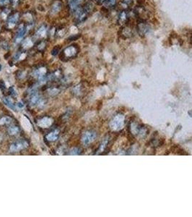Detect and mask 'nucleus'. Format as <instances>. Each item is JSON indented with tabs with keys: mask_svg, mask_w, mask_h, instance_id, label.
Listing matches in <instances>:
<instances>
[{
	"mask_svg": "<svg viewBox=\"0 0 192 217\" xmlns=\"http://www.w3.org/2000/svg\"><path fill=\"white\" fill-rule=\"evenodd\" d=\"M134 13L139 21H146L150 17V13L145 7L142 5L136 7L134 10Z\"/></svg>",
	"mask_w": 192,
	"mask_h": 217,
	"instance_id": "nucleus-1",
	"label": "nucleus"
},
{
	"mask_svg": "<svg viewBox=\"0 0 192 217\" xmlns=\"http://www.w3.org/2000/svg\"><path fill=\"white\" fill-rule=\"evenodd\" d=\"M137 30L138 34L141 37H144L148 33L150 30V25L147 24L146 21H139L137 25Z\"/></svg>",
	"mask_w": 192,
	"mask_h": 217,
	"instance_id": "nucleus-2",
	"label": "nucleus"
},
{
	"mask_svg": "<svg viewBox=\"0 0 192 217\" xmlns=\"http://www.w3.org/2000/svg\"><path fill=\"white\" fill-rule=\"evenodd\" d=\"M123 121L124 120H123V116H122V115H117L111 122V124H110L111 128L113 130H119L122 128V126H123V123H124Z\"/></svg>",
	"mask_w": 192,
	"mask_h": 217,
	"instance_id": "nucleus-3",
	"label": "nucleus"
},
{
	"mask_svg": "<svg viewBox=\"0 0 192 217\" xmlns=\"http://www.w3.org/2000/svg\"><path fill=\"white\" fill-rule=\"evenodd\" d=\"M88 15L89 14L85 11L84 7H78L75 10V20L79 23L85 21Z\"/></svg>",
	"mask_w": 192,
	"mask_h": 217,
	"instance_id": "nucleus-4",
	"label": "nucleus"
},
{
	"mask_svg": "<svg viewBox=\"0 0 192 217\" xmlns=\"http://www.w3.org/2000/svg\"><path fill=\"white\" fill-rule=\"evenodd\" d=\"M28 146V143L25 140H18L17 142H15L10 146V151L11 152H17L20 151V150L25 149Z\"/></svg>",
	"mask_w": 192,
	"mask_h": 217,
	"instance_id": "nucleus-5",
	"label": "nucleus"
},
{
	"mask_svg": "<svg viewBox=\"0 0 192 217\" xmlns=\"http://www.w3.org/2000/svg\"><path fill=\"white\" fill-rule=\"evenodd\" d=\"M96 138V133L92 131H87L84 132L82 138V141L84 146H88L90 143L93 142Z\"/></svg>",
	"mask_w": 192,
	"mask_h": 217,
	"instance_id": "nucleus-6",
	"label": "nucleus"
},
{
	"mask_svg": "<svg viewBox=\"0 0 192 217\" xmlns=\"http://www.w3.org/2000/svg\"><path fill=\"white\" fill-rule=\"evenodd\" d=\"M133 34V29L131 26L129 25H123L121 28L120 31H119V35L123 39H127V38H130L132 37Z\"/></svg>",
	"mask_w": 192,
	"mask_h": 217,
	"instance_id": "nucleus-7",
	"label": "nucleus"
},
{
	"mask_svg": "<svg viewBox=\"0 0 192 217\" xmlns=\"http://www.w3.org/2000/svg\"><path fill=\"white\" fill-rule=\"evenodd\" d=\"M129 20V15L127 10H121L118 16V23L120 25H125Z\"/></svg>",
	"mask_w": 192,
	"mask_h": 217,
	"instance_id": "nucleus-8",
	"label": "nucleus"
},
{
	"mask_svg": "<svg viewBox=\"0 0 192 217\" xmlns=\"http://www.w3.org/2000/svg\"><path fill=\"white\" fill-rule=\"evenodd\" d=\"M130 128H131V133L134 134L135 135H144L146 134V130L137 124L131 125Z\"/></svg>",
	"mask_w": 192,
	"mask_h": 217,
	"instance_id": "nucleus-9",
	"label": "nucleus"
},
{
	"mask_svg": "<svg viewBox=\"0 0 192 217\" xmlns=\"http://www.w3.org/2000/svg\"><path fill=\"white\" fill-rule=\"evenodd\" d=\"M53 123V120L49 117H44L41 120H38V125L43 128H49Z\"/></svg>",
	"mask_w": 192,
	"mask_h": 217,
	"instance_id": "nucleus-10",
	"label": "nucleus"
},
{
	"mask_svg": "<svg viewBox=\"0 0 192 217\" xmlns=\"http://www.w3.org/2000/svg\"><path fill=\"white\" fill-rule=\"evenodd\" d=\"M133 2H134V0H120L119 5L121 10H127L129 8L132 6Z\"/></svg>",
	"mask_w": 192,
	"mask_h": 217,
	"instance_id": "nucleus-11",
	"label": "nucleus"
},
{
	"mask_svg": "<svg viewBox=\"0 0 192 217\" xmlns=\"http://www.w3.org/2000/svg\"><path fill=\"white\" fill-rule=\"evenodd\" d=\"M64 54H65V55L68 57H73V56H75L77 54L76 48L73 46H69V47L67 48V49L64 50Z\"/></svg>",
	"mask_w": 192,
	"mask_h": 217,
	"instance_id": "nucleus-12",
	"label": "nucleus"
},
{
	"mask_svg": "<svg viewBox=\"0 0 192 217\" xmlns=\"http://www.w3.org/2000/svg\"><path fill=\"white\" fill-rule=\"evenodd\" d=\"M61 6H62V4H61V2H59V1H56V2H55L52 5L51 10V13H53V14H55V13H59V12L61 10Z\"/></svg>",
	"mask_w": 192,
	"mask_h": 217,
	"instance_id": "nucleus-13",
	"label": "nucleus"
},
{
	"mask_svg": "<svg viewBox=\"0 0 192 217\" xmlns=\"http://www.w3.org/2000/svg\"><path fill=\"white\" fill-rule=\"evenodd\" d=\"M21 123H22V127H23L24 129L26 130L27 131H30L32 130L31 124H30L29 120H28L26 117H25V116H24V117H22V122H21Z\"/></svg>",
	"mask_w": 192,
	"mask_h": 217,
	"instance_id": "nucleus-14",
	"label": "nucleus"
},
{
	"mask_svg": "<svg viewBox=\"0 0 192 217\" xmlns=\"http://www.w3.org/2000/svg\"><path fill=\"white\" fill-rule=\"evenodd\" d=\"M59 132V130H53V132H50L49 135H47L46 139L48 140H49V141H54V140H56V139L58 138Z\"/></svg>",
	"mask_w": 192,
	"mask_h": 217,
	"instance_id": "nucleus-15",
	"label": "nucleus"
},
{
	"mask_svg": "<svg viewBox=\"0 0 192 217\" xmlns=\"http://www.w3.org/2000/svg\"><path fill=\"white\" fill-rule=\"evenodd\" d=\"M83 1L84 0H71L70 2H69V7L72 10H75L80 7V5H82Z\"/></svg>",
	"mask_w": 192,
	"mask_h": 217,
	"instance_id": "nucleus-16",
	"label": "nucleus"
},
{
	"mask_svg": "<svg viewBox=\"0 0 192 217\" xmlns=\"http://www.w3.org/2000/svg\"><path fill=\"white\" fill-rule=\"evenodd\" d=\"M17 20H18V15L17 14H14L9 17L7 22L9 28H13L15 25L16 22H17Z\"/></svg>",
	"mask_w": 192,
	"mask_h": 217,
	"instance_id": "nucleus-17",
	"label": "nucleus"
},
{
	"mask_svg": "<svg viewBox=\"0 0 192 217\" xmlns=\"http://www.w3.org/2000/svg\"><path fill=\"white\" fill-rule=\"evenodd\" d=\"M4 102H5V104H6L7 106H8L9 108H12L13 110L15 111V106L14 103H13V101L11 99H10V98L9 97L5 98V99H4Z\"/></svg>",
	"mask_w": 192,
	"mask_h": 217,
	"instance_id": "nucleus-18",
	"label": "nucleus"
},
{
	"mask_svg": "<svg viewBox=\"0 0 192 217\" xmlns=\"http://www.w3.org/2000/svg\"><path fill=\"white\" fill-rule=\"evenodd\" d=\"M116 2H117V0H104L103 5L107 7H113L116 6Z\"/></svg>",
	"mask_w": 192,
	"mask_h": 217,
	"instance_id": "nucleus-19",
	"label": "nucleus"
},
{
	"mask_svg": "<svg viewBox=\"0 0 192 217\" xmlns=\"http://www.w3.org/2000/svg\"><path fill=\"white\" fill-rule=\"evenodd\" d=\"M19 132H20V130H19V128H17V127H16V126H12V127H10V128L8 129V132H9V135H17Z\"/></svg>",
	"mask_w": 192,
	"mask_h": 217,
	"instance_id": "nucleus-20",
	"label": "nucleus"
},
{
	"mask_svg": "<svg viewBox=\"0 0 192 217\" xmlns=\"http://www.w3.org/2000/svg\"><path fill=\"white\" fill-rule=\"evenodd\" d=\"M83 7H84V9L85 10V11L87 12L88 14H90V13H92V11L93 10L94 7L92 3H91V2H87Z\"/></svg>",
	"mask_w": 192,
	"mask_h": 217,
	"instance_id": "nucleus-21",
	"label": "nucleus"
},
{
	"mask_svg": "<svg viewBox=\"0 0 192 217\" xmlns=\"http://www.w3.org/2000/svg\"><path fill=\"white\" fill-rule=\"evenodd\" d=\"M25 33H26V28L25 27H22V28L20 29V30H19L18 32V34H17V42L18 41H20V40L21 39V38H22V37H23L24 36H25Z\"/></svg>",
	"mask_w": 192,
	"mask_h": 217,
	"instance_id": "nucleus-22",
	"label": "nucleus"
},
{
	"mask_svg": "<svg viewBox=\"0 0 192 217\" xmlns=\"http://www.w3.org/2000/svg\"><path fill=\"white\" fill-rule=\"evenodd\" d=\"M40 98L38 94H34L30 99V103L31 104L34 105V104H37L38 103H39Z\"/></svg>",
	"mask_w": 192,
	"mask_h": 217,
	"instance_id": "nucleus-23",
	"label": "nucleus"
},
{
	"mask_svg": "<svg viewBox=\"0 0 192 217\" xmlns=\"http://www.w3.org/2000/svg\"><path fill=\"white\" fill-rule=\"evenodd\" d=\"M12 121V120L8 116H5V117H2L1 120H0V124L2 125V124H6L8 123H10V122Z\"/></svg>",
	"mask_w": 192,
	"mask_h": 217,
	"instance_id": "nucleus-24",
	"label": "nucleus"
},
{
	"mask_svg": "<svg viewBox=\"0 0 192 217\" xmlns=\"http://www.w3.org/2000/svg\"><path fill=\"white\" fill-rule=\"evenodd\" d=\"M80 153V150L77 148H74L71 149L69 155H79Z\"/></svg>",
	"mask_w": 192,
	"mask_h": 217,
	"instance_id": "nucleus-25",
	"label": "nucleus"
},
{
	"mask_svg": "<svg viewBox=\"0 0 192 217\" xmlns=\"http://www.w3.org/2000/svg\"><path fill=\"white\" fill-rule=\"evenodd\" d=\"M46 33V28L44 27H41V28H39V30H38L37 35L38 36H44Z\"/></svg>",
	"mask_w": 192,
	"mask_h": 217,
	"instance_id": "nucleus-26",
	"label": "nucleus"
},
{
	"mask_svg": "<svg viewBox=\"0 0 192 217\" xmlns=\"http://www.w3.org/2000/svg\"><path fill=\"white\" fill-rule=\"evenodd\" d=\"M107 144H108V140H105L102 143L101 146H100V148H99V152H101V151H103L105 150V148H106V147Z\"/></svg>",
	"mask_w": 192,
	"mask_h": 217,
	"instance_id": "nucleus-27",
	"label": "nucleus"
},
{
	"mask_svg": "<svg viewBox=\"0 0 192 217\" xmlns=\"http://www.w3.org/2000/svg\"><path fill=\"white\" fill-rule=\"evenodd\" d=\"M58 52H59V49H57V48H54V49L52 50L51 52V54H53V55H56L57 54H58Z\"/></svg>",
	"mask_w": 192,
	"mask_h": 217,
	"instance_id": "nucleus-28",
	"label": "nucleus"
},
{
	"mask_svg": "<svg viewBox=\"0 0 192 217\" xmlns=\"http://www.w3.org/2000/svg\"><path fill=\"white\" fill-rule=\"evenodd\" d=\"M93 2H96L98 5H101V4H103V2H104V0H92Z\"/></svg>",
	"mask_w": 192,
	"mask_h": 217,
	"instance_id": "nucleus-29",
	"label": "nucleus"
},
{
	"mask_svg": "<svg viewBox=\"0 0 192 217\" xmlns=\"http://www.w3.org/2000/svg\"><path fill=\"white\" fill-rule=\"evenodd\" d=\"M8 2V0H0V5H5Z\"/></svg>",
	"mask_w": 192,
	"mask_h": 217,
	"instance_id": "nucleus-30",
	"label": "nucleus"
},
{
	"mask_svg": "<svg viewBox=\"0 0 192 217\" xmlns=\"http://www.w3.org/2000/svg\"><path fill=\"white\" fill-rule=\"evenodd\" d=\"M17 107H18L19 108H23V107H24V104H22V102H18L17 104Z\"/></svg>",
	"mask_w": 192,
	"mask_h": 217,
	"instance_id": "nucleus-31",
	"label": "nucleus"
},
{
	"mask_svg": "<svg viewBox=\"0 0 192 217\" xmlns=\"http://www.w3.org/2000/svg\"><path fill=\"white\" fill-rule=\"evenodd\" d=\"M1 69H2V65H0V70H1Z\"/></svg>",
	"mask_w": 192,
	"mask_h": 217,
	"instance_id": "nucleus-32",
	"label": "nucleus"
},
{
	"mask_svg": "<svg viewBox=\"0 0 192 217\" xmlns=\"http://www.w3.org/2000/svg\"><path fill=\"white\" fill-rule=\"evenodd\" d=\"M191 42H192V38H191Z\"/></svg>",
	"mask_w": 192,
	"mask_h": 217,
	"instance_id": "nucleus-33",
	"label": "nucleus"
},
{
	"mask_svg": "<svg viewBox=\"0 0 192 217\" xmlns=\"http://www.w3.org/2000/svg\"><path fill=\"white\" fill-rule=\"evenodd\" d=\"M69 1H71V0H69Z\"/></svg>",
	"mask_w": 192,
	"mask_h": 217,
	"instance_id": "nucleus-34",
	"label": "nucleus"
}]
</instances>
